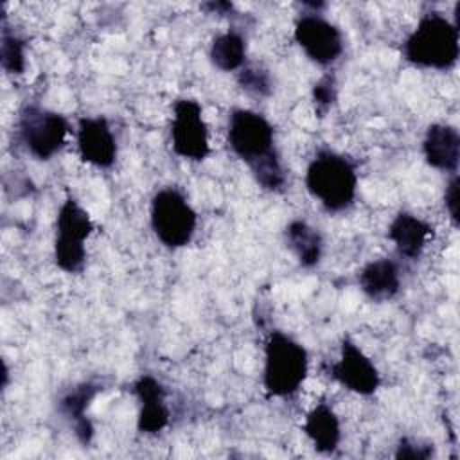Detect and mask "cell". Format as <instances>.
Listing matches in <instances>:
<instances>
[{
	"instance_id": "cell-13",
	"label": "cell",
	"mask_w": 460,
	"mask_h": 460,
	"mask_svg": "<svg viewBox=\"0 0 460 460\" xmlns=\"http://www.w3.org/2000/svg\"><path fill=\"white\" fill-rule=\"evenodd\" d=\"M422 153L428 165L455 174L460 162V135L451 124H429L422 140Z\"/></svg>"
},
{
	"instance_id": "cell-4",
	"label": "cell",
	"mask_w": 460,
	"mask_h": 460,
	"mask_svg": "<svg viewBox=\"0 0 460 460\" xmlns=\"http://www.w3.org/2000/svg\"><path fill=\"white\" fill-rule=\"evenodd\" d=\"M149 219L156 239L172 250L187 246L198 226L196 210L176 187H164L153 196Z\"/></svg>"
},
{
	"instance_id": "cell-6",
	"label": "cell",
	"mask_w": 460,
	"mask_h": 460,
	"mask_svg": "<svg viewBox=\"0 0 460 460\" xmlns=\"http://www.w3.org/2000/svg\"><path fill=\"white\" fill-rule=\"evenodd\" d=\"M93 223L90 214L74 199L66 198L56 217V239H54V261L59 270L66 273H77L84 266L86 248L84 241L90 237Z\"/></svg>"
},
{
	"instance_id": "cell-7",
	"label": "cell",
	"mask_w": 460,
	"mask_h": 460,
	"mask_svg": "<svg viewBox=\"0 0 460 460\" xmlns=\"http://www.w3.org/2000/svg\"><path fill=\"white\" fill-rule=\"evenodd\" d=\"M68 129V120L61 113L36 104H27L18 117L20 140L38 160H50L59 153Z\"/></svg>"
},
{
	"instance_id": "cell-18",
	"label": "cell",
	"mask_w": 460,
	"mask_h": 460,
	"mask_svg": "<svg viewBox=\"0 0 460 460\" xmlns=\"http://www.w3.org/2000/svg\"><path fill=\"white\" fill-rule=\"evenodd\" d=\"M286 244L304 268H313L320 262L323 252V239L318 228L311 226L307 221L293 219L284 230Z\"/></svg>"
},
{
	"instance_id": "cell-15",
	"label": "cell",
	"mask_w": 460,
	"mask_h": 460,
	"mask_svg": "<svg viewBox=\"0 0 460 460\" xmlns=\"http://www.w3.org/2000/svg\"><path fill=\"white\" fill-rule=\"evenodd\" d=\"M102 390L99 383L84 381L70 388L61 399H59V411L72 422L74 433L81 444H90L93 437V426L90 419L86 417V410L93 397Z\"/></svg>"
},
{
	"instance_id": "cell-17",
	"label": "cell",
	"mask_w": 460,
	"mask_h": 460,
	"mask_svg": "<svg viewBox=\"0 0 460 460\" xmlns=\"http://www.w3.org/2000/svg\"><path fill=\"white\" fill-rule=\"evenodd\" d=\"M304 431L313 442L314 449L323 455L336 451L341 440L340 419L327 402H318L305 417Z\"/></svg>"
},
{
	"instance_id": "cell-19",
	"label": "cell",
	"mask_w": 460,
	"mask_h": 460,
	"mask_svg": "<svg viewBox=\"0 0 460 460\" xmlns=\"http://www.w3.org/2000/svg\"><path fill=\"white\" fill-rule=\"evenodd\" d=\"M246 59V41L241 32L226 31L217 34L210 45V61L223 72L237 70Z\"/></svg>"
},
{
	"instance_id": "cell-14",
	"label": "cell",
	"mask_w": 460,
	"mask_h": 460,
	"mask_svg": "<svg viewBox=\"0 0 460 460\" xmlns=\"http://www.w3.org/2000/svg\"><path fill=\"white\" fill-rule=\"evenodd\" d=\"M431 235L433 226L410 212H399L388 226V239L406 259H419Z\"/></svg>"
},
{
	"instance_id": "cell-5",
	"label": "cell",
	"mask_w": 460,
	"mask_h": 460,
	"mask_svg": "<svg viewBox=\"0 0 460 460\" xmlns=\"http://www.w3.org/2000/svg\"><path fill=\"white\" fill-rule=\"evenodd\" d=\"M226 138L232 153L250 169L275 155V129L266 117L253 110L237 108L228 115Z\"/></svg>"
},
{
	"instance_id": "cell-3",
	"label": "cell",
	"mask_w": 460,
	"mask_h": 460,
	"mask_svg": "<svg viewBox=\"0 0 460 460\" xmlns=\"http://www.w3.org/2000/svg\"><path fill=\"white\" fill-rule=\"evenodd\" d=\"M309 370L307 350L282 331L270 332L264 343L262 385L273 397H289L298 392Z\"/></svg>"
},
{
	"instance_id": "cell-20",
	"label": "cell",
	"mask_w": 460,
	"mask_h": 460,
	"mask_svg": "<svg viewBox=\"0 0 460 460\" xmlns=\"http://www.w3.org/2000/svg\"><path fill=\"white\" fill-rule=\"evenodd\" d=\"M0 61L7 74H22L25 70V41L9 31L5 18L2 20V38H0Z\"/></svg>"
},
{
	"instance_id": "cell-2",
	"label": "cell",
	"mask_w": 460,
	"mask_h": 460,
	"mask_svg": "<svg viewBox=\"0 0 460 460\" xmlns=\"http://www.w3.org/2000/svg\"><path fill=\"white\" fill-rule=\"evenodd\" d=\"M305 187L329 212L349 208L356 198L358 172L354 164L334 151H318L307 165Z\"/></svg>"
},
{
	"instance_id": "cell-25",
	"label": "cell",
	"mask_w": 460,
	"mask_h": 460,
	"mask_svg": "<svg viewBox=\"0 0 460 460\" xmlns=\"http://www.w3.org/2000/svg\"><path fill=\"white\" fill-rule=\"evenodd\" d=\"M205 11H208L210 14L217 13V14H226L234 9V5L230 2H208V4H203L201 5Z\"/></svg>"
},
{
	"instance_id": "cell-10",
	"label": "cell",
	"mask_w": 460,
	"mask_h": 460,
	"mask_svg": "<svg viewBox=\"0 0 460 460\" xmlns=\"http://www.w3.org/2000/svg\"><path fill=\"white\" fill-rule=\"evenodd\" d=\"M331 376L347 390L359 395H372L381 383L376 365L350 340L341 341L340 359L331 365Z\"/></svg>"
},
{
	"instance_id": "cell-8",
	"label": "cell",
	"mask_w": 460,
	"mask_h": 460,
	"mask_svg": "<svg viewBox=\"0 0 460 460\" xmlns=\"http://www.w3.org/2000/svg\"><path fill=\"white\" fill-rule=\"evenodd\" d=\"M171 142L178 156L201 162L210 153L208 129L203 120V108L194 99H178L172 108Z\"/></svg>"
},
{
	"instance_id": "cell-16",
	"label": "cell",
	"mask_w": 460,
	"mask_h": 460,
	"mask_svg": "<svg viewBox=\"0 0 460 460\" xmlns=\"http://www.w3.org/2000/svg\"><path fill=\"white\" fill-rule=\"evenodd\" d=\"M358 282L361 291L374 302H385L394 298L401 289V271L395 261L392 259H376L367 262L359 275Z\"/></svg>"
},
{
	"instance_id": "cell-21",
	"label": "cell",
	"mask_w": 460,
	"mask_h": 460,
	"mask_svg": "<svg viewBox=\"0 0 460 460\" xmlns=\"http://www.w3.org/2000/svg\"><path fill=\"white\" fill-rule=\"evenodd\" d=\"M239 86L255 97H266L271 93V79L268 70L259 65H243L237 75Z\"/></svg>"
},
{
	"instance_id": "cell-22",
	"label": "cell",
	"mask_w": 460,
	"mask_h": 460,
	"mask_svg": "<svg viewBox=\"0 0 460 460\" xmlns=\"http://www.w3.org/2000/svg\"><path fill=\"white\" fill-rule=\"evenodd\" d=\"M338 90L332 75H323L318 83L313 86V101L318 113H325L336 101Z\"/></svg>"
},
{
	"instance_id": "cell-9",
	"label": "cell",
	"mask_w": 460,
	"mask_h": 460,
	"mask_svg": "<svg viewBox=\"0 0 460 460\" xmlns=\"http://www.w3.org/2000/svg\"><path fill=\"white\" fill-rule=\"evenodd\" d=\"M295 41L311 61L322 66L332 65L343 54L340 29L316 11L300 14L295 23Z\"/></svg>"
},
{
	"instance_id": "cell-23",
	"label": "cell",
	"mask_w": 460,
	"mask_h": 460,
	"mask_svg": "<svg viewBox=\"0 0 460 460\" xmlns=\"http://www.w3.org/2000/svg\"><path fill=\"white\" fill-rule=\"evenodd\" d=\"M433 456V444H420L410 438H401L395 458H411V460H426Z\"/></svg>"
},
{
	"instance_id": "cell-12",
	"label": "cell",
	"mask_w": 460,
	"mask_h": 460,
	"mask_svg": "<svg viewBox=\"0 0 460 460\" xmlns=\"http://www.w3.org/2000/svg\"><path fill=\"white\" fill-rule=\"evenodd\" d=\"M133 392L140 401V411L137 419V428L144 435H156L169 424V408L165 402V388L164 385L149 376L142 374L135 385Z\"/></svg>"
},
{
	"instance_id": "cell-24",
	"label": "cell",
	"mask_w": 460,
	"mask_h": 460,
	"mask_svg": "<svg viewBox=\"0 0 460 460\" xmlns=\"http://www.w3.org/2000/svg\"><path fill=\"white\" fill-rule=\"evenodd\" d=\"M444 205L455 226H458V174L455 172L444 192Z\"/></svg>"
},
{
	"instance_id": "cell-11",
	"label": "cell",
	"mask_w": 460,
	"mask_h": 460,
	"mask_svg": "<svg viewBox=\"0 0 460 460\" xmlns=\"http://www.w3.org/2000/svg\"><path fill=\"white\" fill-rule=\"evenodd\" d=\"M77 149L86 164L101 169L113 165L117 140L104 117H83L77 122Z\"/></svg>"
},
{
	"instance_id": "cell-1",
	"label": "cell",
	"mask_w": 460,
	"mask_h": 460,
	"mask_svg": "<svg viewBox=\"0 0 460 460\" xmlns=\"http://www.w3.org/2000/svg\"><path fill=\"white\" fill-rule=\"evenodd\" d=\"M402 54L415 66L449 70L460 54L458 27L442 13H426L406 38Z\"/></svg>"
}]
</instances>
